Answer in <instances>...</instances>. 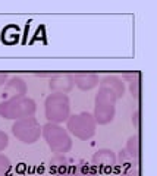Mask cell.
<instances>
[{
	"mask_svg": "<svg viewBox=\"0 0 157 176\" xmlns=\"http://www.w3.org/2000/svg\"><path fill=\"white\" fill-rule=\"evenodd\" d=\"M116 94L112 90H109L107 87L100 85L99 93L95 95L94 100V113L93 116L95 119V123L99 125H107L115 119L116 113Z\"/></svg>",
	"mask_w": 157,
	"mask_h": 176,
	"instance_id": "1",
	"label": "cell"
},
{
	"mask_svg": "<svg viewBox=\"0 0 157 176\" xmlns=\"http://www.w3.org/2000/svg\"><path fill=\"white\" fill-rule=\"evenodd\" d=\"M37 110L35 101L27 95L12 97L0 103V116L6 119H25L32 117Z\"/></svg>",
	"mask_w": 157,
	"mask_h": 176,
	"instance_id": "2",
	"label": "cell"
},
{
	"mask_svg": "<svg viewBox=\"0 0 157 176\" xmlns=\"http://www.w3.org/2000/svg\"><path fill=\"white\" fill-rule=\"evenodd\" d=\"M41 134L44 136L46 142L51 151L57 154L68 153L72 147V140L68 131L57 123L47 122L44 126H41Z\"/></svg>",
	"mask_w": 157,
	"mask_h": 176,
	"instance_id": "3",
	"label": "cell"
},
{
	"mask_svg": "<svg viewBox=\"0 0 157 176\" xmlns=\"http://www.w3.org/2000/svg\"><path fill=\"white\" fill-rule=\"evenodd\" d=\"M46 117L51 123H62L66 122L68 117L71 116V101L66 94H50L46 99Z\"/></svg>",
	"mask_w": 157,
	"mask_h": 176,
	"instance_id": "4",
	"label": "cell"
},
{
	"mask_svg": "<svg viewBox=\"0 0 157 176\" xmlns=\"http://www.w3.org/2000/svg\"><path fill=\"white\" fill-rule=\"evenodd\" d=\"M95 119L93 116V113L90 112H82L78 115H72L68 117L66 120V129L71 132L72 135H75L79 140H90L91 136H94L95 134Z\"/></svg>",
	"mask_w": 157,
	"mask_h": 176,
	"instance_id": "5",
	"label": "cell"
},
{
	"mask_svg": "<svg viewBox=\"0 0 157 176\" xmlns=\"http://www.w3.org/2000/svg\"><path fill=\"white\" fill-rule=\"evenodd\" d=\"M12 132L24 144H34L41 135V125L35 117H25L14 123Z\"/></svg>",
	"mask_w": 157,
	"mask_h": 176,
	"instance_id": "6",
	"label": "cell"
},
{
	"mask_svg": "<svg viewBox=\"0 0 157 176\" xmlns=\"http://www.w3.org/2000/svg\"><path fill=\"white\" fill-rule=\"evenodd\" d=\"M116 154L109 148L97 150L93 156V164L99 169L100 173H110L116 167Z\"/></svg>",
	"mask_w": 157,
	"mask_h": 176,
	"instance_id": "7",
	"label": "cell"
},
{
	"mask_svg": "<svg viewBox=\"0 0 157 176\" xmlns=\"http://www.w3.org/2000/svg\"><path fill=\"white\" fill-rule=\"evenodd\" d=\"M50 90L59 94H66L69 91H72V88L75 87L73 84V78L72 73H62V72H56L53 77L50 78L49 82Z\"/></svg>",
	"mask_w": 157,
	"mask_h": 176,
	"instance_id": "8",
	"label": "cell"
},
{
	"mask_svg": "<svg viewBox=\"0 0 157 176\" xmlns=\"http://www.w3.org/2000/svg\"><path fill=\"white\" fill-rule=\"evenodd\" d=\"M72 78H73V84L82 91L93 90L100 82L99 75L95 72H76L72 73Z\"/></svg>",
	"mask_w": 157,
	"mask_h": 176,
	"instance_id": "9",
	"label": "cell"
},
{
	"mask_svg": "<svg viewBox=\"0 0 157 176\" xmlns=\"http://www.w3.org/2000/svg\"><path fill=\"white\" fill-rule=\"evenodd\" d=\"M27 94V84L21 77H14L9 79V82L6 84L5 91L2 93L3 99H12V97H18V95H25Z\"/></svg>",
	"mask_w": 157,
	"mask_h": 176,
	"instance_id": "10",
	"label": "cell"
},
{
	"mask_svg": "<svg viewBox=\"0 0 157 176\" xmlns=\"http://www.w3.org/2000/svg\"><path fill=\"white\" fill-rule=\"evenodd\" d=\"M100 85H104V87H107L109 90H112L116 94L117 99L123 97L125 85H123V81L119 77H116V75H106V77H103L100 79Z\"/></svg>",
	"mask_w": 157,
	"mask_h": 176,
	"instance_id": "11",
	"label": "cell"
},
{
	"mask_svg": "<svg viewBox=\"0 0 157 176\" xmlns=\"http://www.w3.org/2000/svg\"><path fill=\"white\" fill-rule=\"evenodd\" d=\"M68 166H69V160L63 154H56L50 160V175H65L68 170Z\"/></svg>",
	"mask_w": 157,
	"mask_h": 176,
	"instance_id": "12",
	"label": "cell"
},
{
	"mask_svg": "<svg viewBox=\"0 0 157 176\" xmlns=\"http://www.w3.org/2000/svg\"><path fill=\"white\" fill-rule=\"evenodd\" d=\"M19 37H21V29L15 24H10V25L5 27V29L2 32V41L8 45L16 44L19 41Z\"/></svg>",
	"mask_w": 157,
	"mask_h": 176,
	"instance_id": "13",
	"label": "cell"
},
{
	"mask_svg": "<svg viewBox=\"0 0 157 176\" xmlns=\"http://www.w3.org/2000/svg\"><path fill=\"white\" fill-rule=\"evenodd\" d=\"M125 153L132 160H135V162L138 160V156H139V136L138 135H132L128 140L126 147H125Z\"/></svg>",
	"mask_w": 157,
	"mask_h": 176,
	"instance_id": "14",
	"label": "cell"
},
{
	"mask_svg": "<svg viewBox=\"0 0 157 176\" xmlns=\"http://www.w3.org/2000/svg\"><path fill=\"white\" fill-rule=\"evenodd\" d=\"M12 173V164L6 156L0 154V176H10Z\"/></svg>",
	"mask_w": 157,
	"mask_h": 176,
	"instance_id": "15",
	"label": "cell"
},
{
	"mask_svg": "<svg viewBox=\"0 0 157 176\" xmlns=\"http://www.w3.org/2000/svg\"><path fill=\"white\" fill-rule=\"evenodd\" d=\"M131 94H132V97H135V99H138L139 95V78H137L135 81H131Z\"/></svg>",
	"mask_w": 157,
	"mask_h": 176,
	"instance_id": "16",
	"label": "cell"
},
{
	"mask_svg": "<svg viewBox=\"0 0 157 176\" xmlns=\"http://www.w3.org/2000/svg\"><path fill=\"white\" fill-rule=\"evenodd\" d=\"M9 145V138L3 131H0V151H3Z\"/></svg>",
	"mask_w": 157,
	"mask_h": 176,
	"instance_id": "17",
	"label": "cell"
},
{
	"mask_svg": "<svg viewBox=\"0 0 157 176\" xmlns=\"http://www.w3.org/2000/svg\"><path fill=\"white\" fill-rule=\"evenodd\" d=\"M38 38H41V40H43V43H46V38H44V27H43V25H41V27L37 29V34H35V37H34V38L31 40V43L37 41Z\"/></svg>",
	"mask_w": 157,
	"mask_h": 176,
	"instance_id": "18",
	"label": "cell"
},
{
	"mask_svg": "<svg viewBox=\"0 0 157 176\" xmlns=\"http://www.w3.org/2000/svg\"><path fill=\"white\" fill-rule=\"evenodd\" d=\"M25 172H27V163H24V162L18 163L16 164V173L18 175H24Z\"/></svg>",
	"mask_w": 157,
	"mask_h": 176,
	"instance_id": "19",
	"label": "cell"
},
{
	"mask_svg": "<svg viewBox=\"0 0 157 176\" xmlns=\"http://www.w3.org/2000/svg\"><path fill=\"white\" fill-rule=\"evenodd\" d=\"M121 176H139V172H138V169H134V167H131V169H128V170L123 172Z\"/></svg>",
	"mask_w": 157,
	"mask_h": 176,
	"instance_id": "20",
	"label": "cell"
},
{
	"mask_svg": "<svg viewBox=\"0 0 157 176\" xmlns=\"http://www.w3.org/2000/svg\"><path fill=\"white\" fill-rule=\"evenodd\" d=\"M138 116H139V112L137 110V112H135L134 115H132V122L135 123V126H137V128L139 126V123H138Z\"/></svg>",
	"mask_w": 157,
	"mask_h": 176,
	"instance_id": "21",
	"label": "cell"
},
{
	"mask_svg": "<svg viewBox=\"0 0 157 176\" xmlns=\"http://www.w3.org/2000/svg\"><path fill=\"white\" fill-rule=\"evenodd\" d=\"M6 81H8V73L0 72V85H3Z\"/></svg>",
	"mask_w": 157,
	"mask_h": 176,
	"instance_id": "22",
	"label": "cell"
},
{
	"mask_svg": "<svg viewBox=\"0 0 157 176\" xmlns=\"http://www.w3.org/2000/svg\"><path fill=\"white\" fill-rule=\"evenodd\" d=\"M37 172H38V173H40V176H41V175H43V172H44V167L40 164V166L37 167Z\"/></svg>",
	"mask_w": 157,
	"mask_h": 176,
	"instance_id": "23",
	"label": "cell"
}]
</instances>
